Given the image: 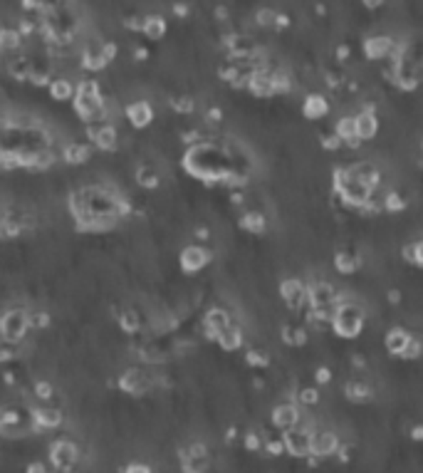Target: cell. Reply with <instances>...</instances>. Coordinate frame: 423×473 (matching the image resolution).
I'll list each match as a JSON object with an SVG mask.
<instances>
[{"mask_svg": "<svg viewBox=\"0 0 423 473\" xmlns=\"http://www.w3.org/2000/svg\"><path fill=\"white\" fill-rule=\"evenodd\" d=\"M314 381H317V384H329V381H332V369L329 367H317V369H314Z\"/></svg>", "mask_w": 423, "mask_h": 473, "instance_id": "cell-50", "label": "cell"}, {"mask_svg": "<svg viewBox=\"0 0 423 473\" xmlns=\"http://www.w3.org/2000/svg\"><path fill=\"white\" fill-rule=\"evenodd\" d=\"M282 446L294 459H310V446H312V429L307 426H294V429L282 431Z\"/></svg>", "mask_w": 423, "mask_h": 473, "instance_id": "cell-8", "label": "cell"}, {"mask_svg": "<svg viewBox=\"0 0 423 473\" xmlns=\"http://www.w3.org/2000/svg\"><path fill=\"white\" fill-rule=\"evenodd\" d=\"M334 268H337L339 275L349 277L362 268V258H359V253H354V251H339L337 255H334Z\"/></svg>", "mask_w": 423, "mask_h": 473, "instance_id": "cell-28", "label": "cell"}, {"mask_svg": "<svg viewBox=\"0 0 423 473\" xmlns=\"http://www.w3.org/2000/svg\"><path fill=\"white\" fill-rule=\"evenodd\" d=\"M354 132H356V139L362 144L371 142L376 134H379V119H376L374 112H359L354 114Z\"/></svg>", "mask_w": 423, "mask_h": 473, "instance_id": "cell-20", "label": "cell"}, {"mask_svg": "<svg viewBox=\"0 0 423 473\" xmlns=\"http://www.w3.org/2000/svg\"><path fill=\"white\" fill-rule=\"evenodd\" d=\"M206 122H208V124H221L223 122V109H221V107H208V109H206Z\"/></svg>", "mask_w": 423, "mask_h": 473, "instance_id": "cell-49", "label": "cell"}, {"mask_svg": "<svg viewBox=\"0 0 423 473\" xmlns=\"http://www.w3.org/2000/svg\"><path fill=\"white\" fill-rule=\"evenodd\" d=\"M240 228L252 235L265 233V231H268V216L260 213V211H246L243 218H240Z\"/></svg>", "mask_w": 423, "mask_h": 473, "instance_id": "cell-30", "label": "cell"}, {"mask_svg": "<svg viewBox=\"0 0 423 473\" xmlns=\"http://www.w3.org/2000/svg\"><path fill=\"white\" fill-rule=\"evenodd\" d=\"M334 57H337V62L339 65H344V62H349V57H351V48L347 43H339L337 45V50H334Z\"/></svg>", "mask_w": 423, "mask_h": 473, "instance_id": "cell-48", "label": "cell"}, {"mask_svg": "<svg viewBox=\"0 0 423 473\" xmlns=\"http://www.w3.org/2000/svg\"><path fill=\"white\" fill-rule=\"evenodd\" d=\"M87 139L99 151H117L119 147V129L111 122L87 124Z\"/></svg>", "mask_w": 423, "mask_h": 473, "instance_id": "cell-7", "label": "cell"}, {"mask_svg": "<svg viewBox=\"0 0 423 473\" xmlns=\"http://www.w3.org/2000/svg\"><path fill=\"white\" fill-rule=\"evenodd\" d=\"M347 171H349L356 181H362L364 186H369V189H376V186H381V169L374 164V161H367V159L356 161V164L347 166Z\"/></svg>", "mask_w": 423, "mask_h": 473, "instance_id": "cell-18", "label": "cell"}, {"mask_svg": "<svg viewBox=\"0 0 423 473\" xmlns=\"http://www.w3.org/2000/svg\"><path fill=\"white\" fill-rule=\"evenodd\" d=\"M117 319H119V327H122L127 335H139V332L144 330V317H141V313L134 308L122 310Z\"/></svg>", "mask_w": 423, "mask_h": 473, "instance_id": "cell-31", "label": "cell"}, {"mask_svg": "<svg viewBox=\"0 0 423 473\" xmlns=\"http://www.w3.org/2000/svg\"><path fill=\"white\" fill-rule=\"evenodd\" d=\"M297 401L305 406H314L319 404V392L314 387H300L297 389Z\"/></svg>", "mask_w": 423, "mask_h": 473, "instance_id": "cell-44", "label": "cell"}, {"mask_svg": "<svg viewBox=\"0 0 423 473\" xmlns=\"http://www.w3.org/2000/svg\"><path fill=\"white\" fill-rule=\"evenodd\" d=\"M28 473H47V468H45V463H30L28 466Z\"/></svg>", "mask_w": 423, "mask_h": 473, "instance_id": "cell-55", "label": "cell"}, {"mask_svg": "<svg viewBox=\"0 0 423 473\" xmlns=\"http://www.w3.org/2000/svg\"><path fill=\"white\" fill-rule=\"evenodd\" d=\"M362 50H364V57H367V60H374V62L389 60L391 62L401 55L404 45L396 43L391 35H371V37L364 40Z\"/></svg>", "mask_w": 423, "mask_h": 473, "instance_id": "cell-5", "label": "cell"}, {"mask_svg": "<svg viewBox=\"0 0 423 473\" xmlns=\"http://www.w3.org/2000/svg\"><path fill=\"white\" fill-rule=\"evenodd\" d=\"M35 431L30 409H20V406H3L0 409V434L3 437H25Z\"/></svg>", "mask_w": 423, "mask_h": 473, "instance_id": "cell-4", "label": "cell"}, {"mask_svg": "<svg viewBox=\"0 0 423 473\" xmlns=\"http://www.w3.org/2000/svg\"><path fill=\"white\" fill-rule=\"evenodd\" d=\"M413 339V335L406 327H391V330L387 332V337H384V344H387V352L393 357H401L406 352V347H409V342Z\"/></svg>", "mask_w": 423, "mask_h": 473, "instance_id": "cell-23", "label": "cell"}, {"mask_svg": "<svg viewBox=\"0 0 423 473\" xmlns=\"http://www.w3.org/2000/svg\"><path fill=\"white\" fill-rule=\"evenodd\" d=\"M230 325H235V319L230 317V313L228 310H223V308H210L208 313H206V317H203V330H206V337L208 339H213L215 342V337L221 335L226 327H230Z\"/></svg>", "mask_w": 423, "mask_h": 473, "instance_id": "cell-15", "label": "cell"}, {"mask_svg": "<svg viewBox=\"0 0 423 473\" xmlns=\"http://www.w3.org/2000/svg\"><path fill=\"white\" fill-rule=\"evenodd\" d=\"M134 178H136V184H139L141 189H156V186L161 184L159 171H156L151 164H139V169H136Z\"/></svg>", "mask_w": 423, "mask_h": 473, "instance_id": "cell-35", "label": "cell"}, {"mask_svg": "<svg viewBox=\"0 0 423 473\" xmlns=\"http://www.w3.org/2000/svg\"><path fill=\"white\" fill-rule=\"evenodd\" d=\"M362 3L369 8V10H376V8H381L384 3H387V0H362Z\"/></svg>", "mask_w": 423, "mask_h": 473, "instance_id": "cell-57", "label": "cell"}, {"mask_svg": "<svg viewBox=\"0 0 423 473\" xmlns=\"http://www.w3.org/2000/svg\"><path fill=\"white\" fill-rule=\"evenodd\" d=\"M339 449V439L334 431H312V446H310V456H314V459H327V456H332L334 451Z\"/></svg>", "mask_w": 423, "mask_h": 473, "instance_id": "cell-16", "label": "cell"}, {"mask_svg": "<svg viewBox=\"0 0 423 473\" xmlns=\"http://www.w3.org/2000/svg\"><path fill=\"white\" fill-rule=\"evenodd\" d=\"M80 57H82V67L89 70V72H102L105 67H109V62L105 57V50H102V40H89Z\"/></svg>", "mask_w": 423, "mask_h": 473, "instance_id": "cell-17", "label": "cell"}, {"mask_svg": "<svg viewBox=\"0 0 423 473\" xmlns=\"http://www.w3.org/2000/svg\"><path fill=\"white\" fill-rule=\"evenodd\" d=\"M263 449L268 451L270 456H282V454H285L282 439H268V441H263Z\"/></svg>", "mask_w": 423, "mask_h": 473, "instance_id": "cell-46", "label": "cell"}, {"mask_svg": "<svg viewBox=\"0 0 423 473\" xmlns=\"http://www.w3.org/2000/svg\"><path fill=\"white\" fill-rule=\"evenodd\" d=\"M47 92L50 99H55V102H69L74 97V80H69L65 74L52 77V82L47 85Z\"/></svg>", "mask_w": 423, "mask_h": 473, "instance_id": "cell-26", "label": "cell"}, {"mask_svg": "<svg viewBox=\"0 0 423 473\" xmlns=\"http://www.w3.org/2000/svg\"><path fill=\"white\" fill-rule=\"evenodd\" d=\"M246 362L250 364V367H268L270 364V355H268V350H263V347H250V350L246 352Z\"/></svg>", "mask_w": 423, "mask_h": 473, "instance_id": "cell-38", "label": "cell"}, {"mask_svg": "<svg viewBox=\"0 0 423 473\" xmlns=\"http://www.w3.org/2000/svg\"><path fill=\"white\" fill-rule=\"evenodd\" d=\"M290 25H292L290 15H285V12H277V18H275V30H285V28H290Z\"/></svg>", "mask_w": 423, "mask_h": 473, "instance_id": "cell-52", "label": "cell"}, {"mask_svg": "<svg viewBox=\"0 0 423 473\" xmlns=\"http://www.w3.org/2000/svg\"><path fill=\"white\" fill-rule=\"evenodd\" d=\"M30 67H32L30 55H15V57L8 60L6 72L10 74L15 82H28V77H30Z\"/></svg>", "mask_w": 423, "mask_h": 473, "instance_id": "cell-27", "label": "cell"}, {"mask_svg": "<svg viewBox=\"0 0 423 473\" xmlns=\"http://www.w3.org/2000/svg\"><path fill=\"white\" fill-rule=\"evenodd\" d=\"M280 295L285 300L290 310H305L310 308V300H307V283L300 277H285L280 283Z\"/></svg>", "mask_w": 423, "mask_h": 473, "instance_id": "cell-9", "label": "cell"}, {"mask_svg": "<svg viewBox=\"0 0 423 473\" xmlns=\"http://www.w3.org/2000/svg\"><path fill=\"white\" fill-rule=\"evenodd\" d=\"M215 342L221 344V350H226V352H235V350H240L243 347V330H240V325L235 322V325H230V327H226V330L215 337Z\"/></svg>", "mask_w": 423, "mask_h": 473, "instance_id": "cell-29", "label": "cell"}, {"mask_svg": "<svg viewBox=\"0 0 423 473\" xmlns=\"http://www.w3.org/2000/svg\"><path fill=\"white\" fill-rule=\"evenodd\" d=\"M275 18H277L275 8H260L255 12V25L258 28H268V30H275Z\"/></svg>", "mask_w": 423, "mask_h": 473, "instance_id": "cell-39", "label": "cell"}, {"mask_svg": "<svg viewBox=\"0 0 423 473\" xmlns=\"http://www.w3.org/2000/svg\"><path fill=\"white\" fill-rule=\"evenodd\" d=\"M332 189H334L337 198H342V201L347 203V206H351V209H362L364 203L369 201V196H371V191H374V189H369V186H364L362 181H356L347 169H337V171H334Z\"/></svg>", "mask_w": 423, "mask_h": 473, "instance_id": "cell-3", "label": "cell"}, {"mask_svg": "<svg viewBox=\"0 0 423 473\" xmlns=\"http://www.w3.org/2000/svg\"><path fill=\"white\" fill-rule=\"evenodd\" d=\"M389 302H391V305H399V302H401V290H389Z\"/></svg>", "mask_w": 423, "mask_h": 473, "instance_id": "cell-56", "label": "cell"}, {"mask_svg": "<svg viewBox=\"0 0 423 473\" xmlns=\"http://www.w3.org/2000/svg\"><path fill=\"white\" fill-rule=\"evenodd\" d=\"M18 355H20L18 342H10V339L0 337V362H12Z\"/></svg>", "mask_w": 423, "mask_h": 473, "instance_id": "cell-42", "label": "cell"}, {"mask_svg": "<svg viewBox=\"0 0 423 473\" xmlns=\"http://www.w3.org/2000/svg\"><path fill=\"white\" fill-rule=\"evenodd\" d=\"M32 424L35 431H47V429H57L62 424V412L55 406H35L30 409Z\"/></svg>", "mask_w": 423, "mask_h": 473, "instance_id": "cell-21", "label": "cell"}, {"mask_svg": "<svg viewBox=\"0 0 423 473\" xmlns=\"http://www.w3.org/2000/svg\"><path fill=\"white\" fill-rule=\"evenodd\" d=\"M50 461H52L55 471L67 473L69 468L77 463V446H74L72 441H67V439H60V441H55L52 443V449H50Z\"/></svg>", "mask_w": 423, "mask_h": 473, "instance_id": "cell-12", "label": "cell"}, {"mask_svg": "<svg viewBox=\"0 0 423 473\" xmlns=\"http://www.w3.org/2000/svg\"><path fill=\"white\" fill-rule=\"evenodd\" d=\"M364 325H367V310H364L356 300L342 295L337 310H334V315H332L329 327L337 332L339 337L356 339L359 335H362Z\"/></svg>", "mask_w": 423, "mask_h": 473, "instance_id": "cell-2", "label": "cell"}, {"mask_svg": "<svg viewBox=\"0 0 423 473\" xmlns=\"http://www.w3.org/2000/svg\"><path fill=\"white\" fill-rule=\"evenodd\" d=\"M60 159L69 166H82L92 159V144L80 142V139H69V142L62 144Z\"/></svg>", "mask_w": 423, "mask_h": 473, "instance_id": "cell-14", "label": "cell"}, {"mask_svg": "<svg viewBox=\"0 0 423 473\" xmlns=\"http://www.w3.org/2000/svg\"><path fill=\"white\" fill-rule=\"evenodd\" d=\"M124 114H127V122H129L134 129H147L149 124L153 122V105L149 99H134V102L127 105Z\"/></svg>", "mask_w": 423, "mask_h": 473, "instance_id": "cell-13", "label": "cell"}, {"mask_svg": "<svg viewBox=\"0 0 423 473\" xmlns=\"http://www.w3.org/2000/svg\"><path fill=\"white\" fill-rule=\"evenodd\" d=\"M28 330H30V325H28V310L10 308L0 315V337L20 344L25 335H28Z\"/></svg>", "mask_w": 423, "mask_h": 473, "instance_id": "cell-6", "label": "cell"}, {"mask_svg": "<svg viewBox=\"0 0 423 473\" xmlns=\"http://www.w3.org/2000/svg\"><path fill=\"white\" fill-rule=\"evenodd\" d=\"M72 107L77 112V117L85 124L109 122V112L105 105V94H102V85L97 80H80L74 82V97Z\"/></svg>", "mask_w": 423, "mask_h": 473, "instance_id": "cell-1", "label": "cell"}, {"mask_svg": "<svg viewBox=\"0 0 423 473\" xmlns=\"http://www.w3.org/2000/svg\"><path fill=\"white\" fill-rule=\"evenodd\" d=\"M310 339V330L305 325H282V342L290 347H302Z\"/></svg>", "mask_w": 423, "mask_h": 473, "instance_id": "cell-33", "label": "cell"}, {"mask_svg": "<svg viewBox=\"0 0 423 473\" xmlns=\"http://www.w3.org/2000/svg\"><path fill=\"white\" fill-rule=\"evenodd\" d=\"M246 449L248 451H260V449H263V437H260V434H255V431L246 434Z\"/></svg>", "mask_w": 423, "mask_h": 473, "instance_id": "cell-47", "label": "cell"}, {"mask_svg": "<svg viewBox=\"0 0 423 473\" xmlns=\"http://www.w3.org/2000/svg\"><path fill=\"white\" fill-rule=\"evenodd\" d=\"M124 473H153V471L147 466V463H129Z\"/></svg>", "mask_w": 423, "mask_h": 473, "instance_id": "cell-53", "label": "cell"}, {"mask_svg": "<svg viewBox=\"0 0 423 473\" xmlns=\"http://www.w3.org/2000/svg\"><path fill=\"white\" fill-rule=\"evenodd\" d=\"M50 322H52V317H50V313H45V310L28 313V325H30V330H47Z\"/></svg>", "mask_w": 423, "mask_h": 473, "instance_id": "cell-41", "label": "cell"}, {"mask_svg": "<svg viewBox=\"0 0 423 473\" xmlns=\"http://www.w3.org/2000/svg\"><path fill=\"white\" fill-rule=\"evenodd\" d=\"M329 109H332L329 99H327L325 94H319V92L307 94L305 102H302V114H305V119H312V122L327 117V114H329Z\"/></svg>", "mask_w": 423, "mask_h": 473, "instance_id": "cell-22", "label": "cell"}, {"mask_svg": "<svg viewBox=\"0 0 423 473\" xmlns=\"http://www.w3.org/2000/svg\"><path fill=\"white\" fill-rule=\"evenodd\" d=\"M178 263H181V271H184L186 275H196V273H201L203 268L210 263V253L203 246H198V243H191V246H186L184 251H181Z\"/></svg>", "mask_w": 423, "mask_h": 473, "instance_id": "cell-11", "label": "cell"}, {"mask_svg": "<svg viewBox=\"0 0 423 473\" xmlns=\"http://www.w3.org/2000/svg\"><path fill=\"white\" fill-rule=\"evenodd\" d=\"M32 394H35L40 401H52V397H55V387L50 384V379H37L35 384H32Z\"/></svg>", "mask_w": 423, "mask_h": 473, "instance_id": "cell-40", "label": "cell"}, {"mask_svg": "<svg viewBox=\"0 0 423 473\" xmlns=\"http://www.w3.org/2000/svg\"><path fill=\"white\" fill-rule=\"evenodd\" d=\"M344 394H347V399L349 401H367V399H371V387L367 384V379L354 377V379H349L344 384Z\"/></svg>", "mask_w": 423, "mask_h": 473, "instance_id": "cell-32", "label": "cell"}, {"mask_svg": "<svg viewBox=\"0 0 423 473\" xmlns=\"http://www.w3.org/2000/svg\"><path fill=\"white\" fill-rule=\"evenodd\" d=\"M151 387H153V377L139 367L127 369V372L119 377V389L127 392L129 397H141V394H147Z\"/></svg>", "mask_w": 423, "mask_h": 473, "instance_id": "cell-10", "label": "cell"}, {"mask_svg": "<svg viewBox=\"0 0 423 473\" xmlns=\"http://www.w3.org/2000/svg\"><path fill=\"white\" fill-rule=\"evenodd\" d=\"M47 473H50V471H47ZM52 473H62V471H52Z\"/></svg>", "mask_w": 423, "mask_h": 473, "instance_id": "cell-58", "label": "cell"}, {"mask_svg": "<svg viewBox=\"0 0 423 473\" xmlns=\"http://www.w3.org/2000/svg\"><path fill=\"white\" fill-rule=\"evenodd\" d=\"M404 258L409 260V263H413L416 268H421V240H411V243H406L404 246Z\"/></svg>", "mask_w": 423, "mask_h": 473, "instance_id": "cell-43", "label": "cell"}, {"mask_svg": "<svg viewBox=\"0 0 423 473\" xmlns=\"http://www.w3.org/2000/svg\"><path fill=\"white\" fill-rule=\"evenodd\" d=\"M322 149H327V151H339V149L344 147L342 144V139H339L337 134H334V132H329V134H322Z\"/></svg>", "mask_w": 423, "mask_h": 473, "instance_id": "cell-45", "label": "cell"}, {"mask_svg": "<svg viewBox=\"0 0 423 473\" xmlns=\"http://www.w3.org/2000/svg\"><path fill=\"white\" fill-rule=\"evenodd\" d=\"M188 12H191L188 3H184V0H178V3H173V15H176L178 20H186V18H188Z\"/></svg>", "mask_w": 423, "mask_h": 473, "instance_id": "cell-51", "label": "cell"}, {"mask_svg": "<svg viewBox=\"0 0 423 473\" xmlns=\"http://www.w3.org/2000/svg\"><path fill=\"white\" fill-rule=\"evenodd\" d=\"M334 134H337L339 139H342V144H347V147H351V149L362 147V142L356 139V132H354V114L339 117L337 124H334Z\"/></svg>", "mask_w": 423, "mask_h": 473, "instance_id": "cell-25", "label": "cell"}, {"mask_svg": "<svg viewBox=\"0 0 423 473\" xmlns=\"http://www.w3.org/2000/svg\"><path fill=\"white\" fill-rule=\"evenodd\" d=\"M141 32L151 40V43H159V40H164L166 32H169V23H166L164 15H144V23H141Z\"/></svg>", "mask_w": 423, "mask_h": 473, "instance_id": "cell-24", "label": "cell"}, {"mask_svg": "<svg viewBox=\"0 0 423 473\" xmlns=\"http://www.w3.org/2000/svg\"><path fill=\"white\" fill-rule=\"evenodd\" d=\"M406 206H409V201L399 191H387L384 193V211L387 213H401V211H406Z\"/></svg>", "mask_w": 423, "mask_h": 473, "instance_id": "cell-36", "label": "cell"}, {"mask_svg": "<svg viewBox=\"0 0 423 473\" xmlns=\"http://www.w3.org/2000/svg\"><path fill=\"white\" fill-rule=\"evenodd\" d=\"M134 60L136 62H144V60H149V48H134Z\"/></svg>", "mask_w": 423, "mask_h": 473, "instance_id": "cell-54", "label": "cell"}, {"mask_svg": "<svg viewBox=\"0 0 423 473\" xmlns=\"http://www.w3.org/2000/svg\"><path fill=\"white\" fill-rule=\"evenodd\" d=\"M169 105H171V109L176 112V114H193V109H196V102L188 97V94H176V97L169 99Z\"/></svg>", "mask_w": 423, "mask_h": 473, "instance_id": "cell-37", "label": "cell"}, {"mask_svg": "<svg viewBox=\"0 0 423 473\" xmlns=\"http://www.w3.org/2000/svg\"><path fill=\"white\" fill-rule=\"evenodd\" d=\"M272 424H275L280 431H288V429H294V426H300V409H297V404H292V401H282V404H277L275 409H272Z\"/></svg>", "mask_w": 423, "mask_h": 473, "instance_id": "cell-19", "label": "cell"}, {"mask_svg": "<svg viewBox=\"0 0 423 473\" xmlns=\"http://www.w3.org/2000/svg\"><path fill=\"white\" fill-rule=\"evenodd\" d=\"M23 43L25 40L20 37V32L15 28H0V52H6V55L18 52L23 48Z\"/></svg>", "mask_w": 423, "mask_h": 473, "instance_id": "cell-34", "label": "cell"}]
</instances>
